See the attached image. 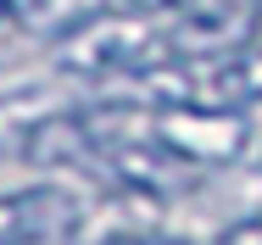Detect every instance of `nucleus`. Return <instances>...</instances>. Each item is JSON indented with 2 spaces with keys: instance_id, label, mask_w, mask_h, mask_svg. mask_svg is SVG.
Here are the masks:
<instances>
[{
  "instance_id": "obj_1",
  "label": "nucleus",
  "mask_w": 262,
  "mask_h": 245,
  "mask_svg": "<svg viewBox=\"0 0 262 245\" xmlns=\"http://www.w3.org/2000/svg\"><path fill=\"white\" fill-rule=\"evenodd\" d=\"M167 61H173L167 34H157L145 17H128V11H117V17L101 11L95 23L67 34L56 50V67L73 78H145Z\"/></svg>"
},
{
  "instance_id": "obj_2",
  "label": "nucleus",
  "mask_w": 262,
  "mask_h": 245,
  "mask_svg": "<svg viewBox=\"0 0 262 245\" xmlns=\"http://www.w3.org/2000/svg\"><path fill=\"white\" fill-rule=\"evenodd\" d=\"M162 106H207V112H246L262 100V45H240L207 61H167L151 73Z\"/></svg>"
},
{
  "instance_id": "obj_3",
  "label": "nucleus",
  "mask_w": 262,
  "mask_h": 245,
  "mask_svg": "<svg viewBox=\"0 0 262 245\" xmlns=\"http://www.w3.org/2000/svg\"><path fill=\"white\" fill-rule=\"evenodd\" d=\"M151 140L167 145L190 167H223L246 150V117L240 112H207V106H162Z\"/></svg>"
},
{
  "instance_id": "obj_4",
  "label": "nucleus",
  "mask_w": 262,
  "mask_h": 245,
  "mask_svg": "<svg viewBox=\"0 0 262 245\" xmlns=\"http://www.w3.org/2000/svg\"><path fill=\"white\" fill-rule=\"evenodd\" d=\"M84 229V206L67 184H28L0 195V245H67Z\"/></svg>"
},
{
  "instance_id": "obj_5",
  "label": "nucleus",
  "mask_w": 262,
  "mask_h": 245,
  "mask_svg": "<svg viewBox=\"0 0 262 245\" xmlns=\"http://www.w3.org/2000/svg\"><path fill=\"white\" fill-rule=\"evenodd\" d=\"M251 28H257L251 0H195L167 28V45H173V61H207V56L240 50L251 39Z\"/></svg>"
},
{
  "instance_id": "obj_6",
  "label": "nucleus",
  "mask_w": 262,
  "mask_h": 245,
  "mask_svg": "<svg viewBox=\"0 0 262 245\" xmlns=\"http://www.w3.org/2000/svg\"><path fill=\"white\" fill-rule=\"evenodd\" d=\"M61 112H73V95L61 84H28V90L0 95V156L6 162H23L28 145L39 140V128L51 117H61Z\"/></svg>"
},
{
  "instance_id": "obj_7",
  "label": "nucleus",
  "mask_w": 262,
  "mask_h": 245,
  "mask_svg": "<svg viewBox=\"0 0 262 245\" xmlns=\"http://www.w3.org/2000/svg\"><path fill=\"white\" fill-rule=\"evenodd\" d=\"M101 11L106 0H11V17L23 23V34H39V39H67Z\"/></svg>"
},
{
  "instance_id": "obj_8",
  "label": "nucleus",
  "mask_w": 262,
  "mask_h": 245,
  "mask_svg": "<svg viewBox=\"0 0 262 245\" xmlns=\"http://www.w3.org/2000/svg\"><path fill=\"white\" fill-rule=\"evenodd\" d=\"M112 11H128V17H179L190 11L195 0H106Z\"/></svg>"
},
{
  "instance_id": "obj_9",
  "label": "nucleus",
  "mask_w": 262,
  "mask_h": 245,
  "mask_svg": "<svg viewBox=\"0 0 262 245\" xmlns=\"http://www.w3.org/2000/svg\"><path fill=\"white\" fill-rule=\"evenodd\" d=\"M217 245H262V212L240 217V223H229V229L217 234Z\"/></svg>"
},
{
  "instance_id": "obj_10",
  "label": "nucleus",
  "mask_w": 262,
  "mask_h": 245,
  "mask_svg": "<svg viewBox=\"0 0 262 245\" xmlns=\"http://www.w3.org/2000/svg\"><path fill=\"white\" fill-rule=\"evenodd\" d=\"M128 245H190V240H128Z\"/></svg>"
},
{
  "instance_id": "obj_11",
  "label": "nucleus",
  "mask_w": 262,
  "mask_h": 245,
  "mask_svg": "<svg viewBox=\"0 0 262 245\" xmlns=\"http://www.w3.org/2000/svg\"><path fill=\"white\" fill-rule=\"evenodd\" d=\"M6 11H11V0H0V17H6Z\"/></svg>"
},
{
  "instance_id": "obj_12",
  "label": "nucleus",
  "mask_w": 262,
  "mask_h": 245,
  "mask_svg": "<svg viewBox=\"0 0 262 245\" xmlns=\"http://www.w3.org/2000/svg\"><path fill=\"white\" fill-rule=\"evenodd\" d=\"M251 6H257V0H251Z\"/></svg>"
}]
</instances>
